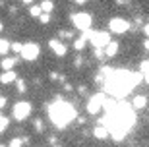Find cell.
I'll use <instances>...</instances> for the list:
<instances>
[{
	"label": "cell",
	"mask_w": 149,
	"mask_h": 147,
	"mask_svg": "<svg viewBox=\"0 0 149 147\" xmlns=\"http://www.w3.org/2000/svg\"><path fill=\"white\" fill-rule=\"evenodd\" d=\"M141 76L134 74V72H112L111 76L107 77L105 89L107 93H111L114 97H124L132 91L134 85H138Z\"/></svg>",
	"instance_id": "obj_1"
},
{
	"label": "cell",
	"mask_w": 149,
	"mask_h": 147,
	"mask_svg": "<svg viewBox=\"0 0 149 147\" xmlns=\"http://www.w3.org/2000/svg\"><path fill=\"white\" fill-rule=\"evenodd\" d=\"M50 120L56 128H64L66 124H70L74 118H76V109H74L70 103H62V101H56V103L50 105L49 109Z\"/></svg>",
	"instance_id": "obj_2"
},
{
	"label": "cell",
	"mask_w": 149,
	"mask_h": 147,
	"mask_svg": "<svg viewBox=\"0 0 149 147\" xmlns=\"http://www.w3.org/2000/svg\"><path fill=\"white\" fill-rule=\"evenodd\" d=\"M72 23L79 29V31L87 33V31H91V23H93V20H91V16H89L87 12H76V14L72 16Z\"/></svg>",
	"instance_id": "obj_3"
},
{
	"label": "cell",
	"mask_w": 149,
	"mask_h": 147,
	"mask_svg": "<svg viewBox=\"0 0 149 147\" xmlns=\"http://www.w3.org/2000/svg\"><path fill=\"white\" fill-rule=\"evenodd\" d=\"M105 105H107L105 93H97V95H93V97L87 101V112L89 114H97L101 109H105Z\"/></svg>",
	"instance_id": "obj_4"
},
{
	"label": "cell",
	"mask_w": 149,
	"mask_h": 147,
	"mask_svg": "<svg viewBox=\"0 0 149 147\" xmlns=\"http://www.w3.org/2000/svg\"><path fill=\"white\" fill-rule=\"evenodd\" d=\"M91 43H93L95 49H103V47L107 49L112 41H111V35H109L107 31H99V33L93 31V33H91Z\"/></svg>",
	"instance_id": "obj_5"
},
{
	"label": "cell",
	"mask_w": 149,
	"mask_h": 147,
	"mask_svg": "<svg viewBox=\"0 0 149 147\" xmlns=\"http://www.w3.org/2000/svg\"><path fill=\"white\" fill-rule=\"evenodd\" d=\"M39 45L37 43H25L23 45V49H22V58L23 60H37V56H39Z\"/></svg>",
	"instance_id": "obj_6"
},
{
	"label": "cell",
	"mask_w": 149,
	"mask_h": 147,
	"mask_svg": "<svg viewBox=\"0 0 149 147\" xmlns=\"http://www.w3.org/2000/svg\"><path fill=\"white\" fill-rule=\"evenodd\" d=\"M29 114H31V105L27 101H22L14 107V118L16 120H25Z\"/></svg>",
	"instance_id": "obj_7"
},
{
	"label": "cell",
	"mask_w": 149,
	"mask_h": 147,
	"mask_svg": "<svg viewBox=\"0 0 149 147\" xmlns=\"http://www.w3.org/2000/svg\"><path fill=\"white\" fill-rule=\"evenodd\" d=\"M109 29L112 33H124L130 29V22L122 20V17H112L111 22H109Z\"/></svg>",
	"instance_id": "obj_8"
},
{
	"label": "cell",
	"mask_w": 149,
	"mask_h": 147,
	"mask_svg": "<svg viewBox=\"0 0 149 147\" xmlns=\"http://www.w3.org/2000/svg\"><path fill=\"white\" fill-rule=\"evenodd\" d=\"M49 47L54 50L56 56H66V52H68L66 43H62L60 39H50V41H49Z\"/></svg>",
	"instance_id": "obj_9"
},
{
	"label": "cell",
	"mask_w": 149,
	"mask_h": 147,
	"mask_svg": "<svg viewBox=\"0 0 149 147\" xmlns=\"http://www.w3.org/2000/svg\"><path fill=\"white\" fill-rule=\"evenodd\" d=\"M132 107H134V109H138V110L145 109V107H147V99H145L143 95H138V97H134V101H132Z\"/></svg>",
	"instance_id": "obj_10"
},
{
	"label": "cell",
	"mask_w": 149,
	"mask_h": 147,
	"mask_svg": "<svg viewBox=\"0 0 149 147\" xmlns=\"http://www.w3.org/2000/svg\"><path fill=\"white\" fill-rule=\"evenodd\" d=\"M17 58H2V62H0V66H2V70L4 72H12V68L16 66Z\"/></svg>",
	"instance_id": "obj_11"
},
{
	"label": "cell",
	"mask_w": 149,
	"mask_h": 147,
	"mask_svg": "<svg viewBox=\"0 0 149 147\" xmlns=\"http://www.w3.org/2000/svg\"><path fill=\"white\" fill-rule=\"evenodd\" d=\"M0 82L4 83H12V82H17V77H16V72L12 70V72H4V74H2V76H0Z\"/></svg>",
	"instance_id": "obj_12"
},
{
	"label": "cell",
	"mask_w": 149,
	"mask_h": 147,
	"mask_svg": "<svg viewBox=\"0 0 149 147\" xmlns=\"http://www.w3.org/2000/svg\"><path fill=\"white\" fill-rule=\"evenodd\" d=\"M93 136L97 137V139H107V136H109V130H107L105 126H99V128H95V130H93Z\"/></svg>",
	"instance_id": "obj_13"
},
{
	"label": "cell",
	"mask_w": 149,
	"mask_h": 147,
	"mask_svg": "<svg viewBox=\"0 0 149 147\" xmlns=\"http://www.w3.org/2000/svg\"><path fill=\"white\" fill-rule=\"evenodd\" d=\"M116 52H118V43H116V41H112V43L105 49V54L109 56V58H112V56H114Z\"/></svg>",
	"instance_id": "obj_14"
},
{
	"label": "cell",
	"mask_w": 149,
	"mask_h": 147,
	"mask_svg": "<svg viewBox=\"0 0 149 147\" xmlns=\"http://www.w3.org/2000/svg\"><path fill=\"white\" fill-rule=\"evenodd\" d=\"M39 6H41L43 14H50V12H52V8H54V4H52L50 0H43V2H41Z\"/></svg>",
	"instance_id": "obj_15"
},
{
	"label": "cell",
	"mask_w": 149,
	"mask_h": 147,
	"mask_svg": "<svg viewBox=\"0 0 149 147\" xmlns=\"http://www.w3.org/2000/svg\"><path fill=\"white\" fill-rule=\"evenodd\" d=\"M12 49V43L10 41H6V39H0V54H6L8 50Z\"/></svg>",
	"instance_id": "obj_16"
},
{
	"label": "cell",
	"mask_w": 149,
	"mask_h": 147,
	"mask_svg": "<svg viewBox=\"0 0 149 147\" xmlns=\"http://www.w3.org/2000/svg\"><path fill=\"white\" fill-rule=\"evenodd\" d=\"M29 14H31L33 17H41V16H43V10H41V6H31Z\"/></svg>",
	"instance_id": "obj_17"
},
{
	"label": "cell",
	"mask_w": 149,
	"mask_h": 147,
	"mask_svg": "<svg viewBox=\"0 0 149 147\" xmlns=\"http://www.w3.org/2000/svg\"><path fill=\"white\" fill-rule=\"evenodd\" d=\"M8 124H10V120L6 118V116H2V118H0V134H2V132H6Z\"/></svg>",
	"instance_id": "obj_18"
},
{
	"label": "cell",
	"mask_w": 149,
	"mask_h": 147,
	"mask_svg": "<svg viewBox=\"0 0 149 147\" xmlns=\"http://www.w3.org/2000/svg\"><path fill=\"white\" fill-rule=\"evenodd\" d=\"M16 87H17V91H19V93H25V91H27V87H25V82H23V79H17V82H16Z\"/></svg>",
	"instance_id": "obj_19"
},
{
	"label": "cell",
	"mask_w": 149,
	"mask_h": 147,
	"mask_svg": "<svg viewBox=\"0 0 149 147\" xmlns=\"http://www.w3.org/2000/svg\"><path fill=\"white\" fill-rule=\"evenodd\" d=\"M22 143H23V139H19V137H14L8 147H22Z\"/></svg>",
	"instance_id": "obj_20"
},
{
	"label": "cell",
	"mask_w": 149,
	"mask_h": 147,
	"mask_svg": "<svg viewBox=\"0 0 149 147\" xmlns=\"http://www.w3.org/2000/svg\"><path fill=\"white\" fill-rule=\"evenodd\" d=\"M141 72H143V76L149 74V60H143V62H141Z\"/></svg>",
	"instance_id": "obj_21"
},
{
	"label": "cell",
	"mask_w": 149,
	"mask_h": 147,
	"mask_svg": "<svg viewBox=\"0 0 149 147\" xmlns=\"http://www.w3.org/2000/svg\"><path fill=\"white\" fill-rule=\"evenodd\" d=\"M43 128H45V126H43V120H35V130H37V132H43Z\"/></svg>",
	"instance_id": "obj_22"
},
{
	"label": "cell",
	"mask_w": 149,
	"mask_h": 147,
	"mask_svg": "<svg viewBox=\"0 0 149 147\" xmlns=\"http://www.w3.org/2000/svg\"><path fill=\"white\" fill-rule=\"evenodd\" d=\"M22 49H23V45H19V43H12V50H14V52H22Z\"/></svg>",
	"instance_id": "obj_23"
},
{
	"label": "cell",
	"mask_w": 149,
	"mask_h": 147,
	"mask_svg": "<svg viewBox=\"0 0 149 147\" xmlns=\"http://www.w3.org/2000/svg\"><path fill=\"white\" fill-rule=\"evenodd\" d=\"M95 56H97V58H105V50H103V49H95Z\"/></svg>",
	"instance_id": "obj_24"
},
{
	"label": "cell",
	"mask_w": 149,
	"mask_h": 147,
	"mask_svg": "<svg viewBox=\"0 0 149 147\" xmlns=\"http://www.w3.org/2000/svg\"><path fill=\"white\" fill-rule=\"evenodd\" d=\"M39 20H41V23H49V22H50V14H43Z\"/></svg>",
	"instance_id": "obj_25"
},
{
	"label": "cell",
	"mask_w": 149,
	"mask_h": 147,
	"mask_svg": "<svg viewBox=\"0 0 149 147\" xmlns=\"http://www.w3.org/2000/svg\"><path fill=\"white\" fill-rule=\"evenodd\" d=\"M60 39H72V31H60Z\"/></svg>",
	"instance_id": "obj_26"
},
{
	"label": "cell",
	"mask_w": 149,
	"mask_h": 147,
	"mask_svg": "<svg viewBox=\"0 0 149 147\" xmlns=\"http://www.w3.org/2000/svg\"><path fill=\"white\" fill-rule=\"evenodd\" d=\"M49 77H50V79H60L58 72H50V74H49Z\"/></svg>",
	"instance_id": "obj_27"
},
{
	"label": "cell",
	"mask_w": 149,
	"mask_h": 147,
	"mask_svg": "<svg viewBox=\"0 0 149 147\" xmlns=\"http://www.w3.org/2000/svg\"><path fill=\"white\" fill-rule=\"evenodd\" d=\"M77 91H79V95H85V93H87V87H85V85H79Z\"/></svg>",
	"instance_id": "obj_28"
},
{
	"label": "cell",
	"mask_w": 149,
	"mask_h": 147,
	"mask_svg": "<svg viewBox=\"0 0 149 147\" xmlns=\"http://www.w3.org/2000/svg\"><path fill=\"white\" fill-rule=\"evenodd\" d=\"M6 103H8V99H6V97H0V109H4Z\"/></svg>",
	"instance_id": "obj_29"
},
{
	"label": "cell",
	"mask_w": 149,
	"mask_h": 147,
	"mask_svg": "<svg viewBox=\"0 0 149 147\" xmlns=\"http://www.w3.org/2000/svg\"><path fill=\"white\" fill-rule=\"evenodd\" d=\"M81 62H83L81 58H76V62H74V66H76V68H79V66H81Z\"/></svg>",
	"instance_id": "obj_30"
},
{
	"label": "cell",
	"mask_w": 149,
	"mask_h": 147,
	"mask_svg": "<svg viewBox=\"0 0 149 147\" xmlns=\"http://www.w3.org/2000/svg\"><path fill=\"white\" fill-rule=\"evenodd\" d=\"M143 31H145V35H147V39H149V23H145V25H143Z\"/></svg>",
	"instance_id": "obj_31"
},
{
	"label": "cell",
	"mask_w": 149,
	"mask_h": 147,
	"mask_svg": "<svg viewBox=\"0 0 149 147\" xmlns=\"http://www.w3.org/2000/svg\"><path fill=\"white\" fill-rule=\"evenodd\" d=\"M143 49L149 50V39H145V41H143Z\"/></svg>",
	"instance_id": "obj_32"
},
{
	"label": "cell",
	"mask_w": 149,
	"mask_h": 147,
	"mask_svg": "<svg viewBox=\"0 0 149 147\" xmlns=\"http://www.w3.org/2000/svg\"><path fill=\"white\" fill-rule=\"evenodd\" d=\"M143 79H145V83L149 85V74H145V76H143Z\"/></svg>",
	"instance_id": "obj_33"
},
{
	"label": "cell",
	"mask_w": 149,
	"mask_h": 147,
	"mask_svg": "<svg viewBox=\"0 0 149 147\" xmlns=\"http://www.w3.org/2000/svg\"><path fill=\"white\" fill-rule=\"evenodd\" d=\"M2 29H4V25H2V22H0V31H2Z\"/></svg>",
	"instance_id": "obj_34"
},
{
	"label": "cell",
	"mask_w": 149,
	"mask_h": 147,
	"mask_svg": "<svg viewBox=\"0 0 149 147\" xmlns=\"http://www.w3.org/2000/svg\"><path fill=\"white\" fill-rule=\"evenodd\" d=\"M54 147H60V145H54Z\"/></svg>",
	"instance_id": "obj_35"
},
{
	"label": "cell",
	"mask_w": 149,
	"mask_h": 147,
	"mask_svg": "<svg viewBox=\"0 0 149 147\" xmlns=\"http://www.w3.org/2000/svg\"><path fill=\"white\" fill-rule=\"evenodd\" d=\"M0 147H6V145H0Z\"/></svg>",
	"instance_id": "obj_36"
},
{
	"label": "cell",
	"mask_w": 149,
	"mask_h": 147,
	"mask_svg": "<svg viewBox=\"0 0 149 147\" xmlns=\"http://www.w3.org/2000/svg\"><path fill=\"white\" fill-rule=\"evenodd\" d=\"M0 118H2V116H0Z\"/></svg>",
	"instance_id": "obj_37"
}]
</instances>
